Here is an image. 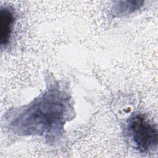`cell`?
<instances>
[{
    "label": "cell",
    "instance_id": "obj_4",
    "mask_svg": "<svg viewBox=\"0 0 158 158\" xmlns=\"http://www.w3.org/2000/svg\"><path fill=\"white\" fill-rule=\"evenodd\" d=\"M117 2L118 4L115 5L114 7V14L117 17L131 14L141 6L139 5V1H127V4H125L124 1H120V3Z\"/></svg>",
    "mask_w": 158,
    "mask_h": 158
},
{
    "label": "cell",
    "instance_id": "obj_1",
    "mask_svg": "<svg viewBox=\"0 0 158 158\" xmlns=\"http://www.w3.org/2000/svg\"><path fill=\"white\" fill-rule=\"evenodd\" d=\"M70 109L69 94L57 85H50L38 98L10 114L9 128L15 135L41 136L54 141L63 134Z\"/></svg>",
    "mask_w": 158,
    "mask_h": 158
},
{
    "label": "cell",
    "instance_id": "obj_3",
    "mask_svg": "<svg viewBox=\"0 0 158 158\" xmlns=\"http://www.w3.org/2000/svg\"><path fill=\"white\" fill-rule=\"evenodd\" d=\"M15 16L14 11L8 7L0 10V35L1 47L6 48L10 40Z\"/></svg>",
    "mask_w": 158,
    "mask_h": 158
},
{
    "label": "cell",
    "instance_id": "obj_2",
    "mask_svg": "<svg viewBox=\"0 0 158 158\" xmlns=\"http://www.w3.org/2000/svg\"><path fill=\"white\" fill-rule=\"evenodd\" d=\"M128 130L132 143L139 152H148L157 149V127L143 114H135L128 119Z\"/></svg>",
    "mask_w": 158,
    "mask_h": 158
}]
</instances>
